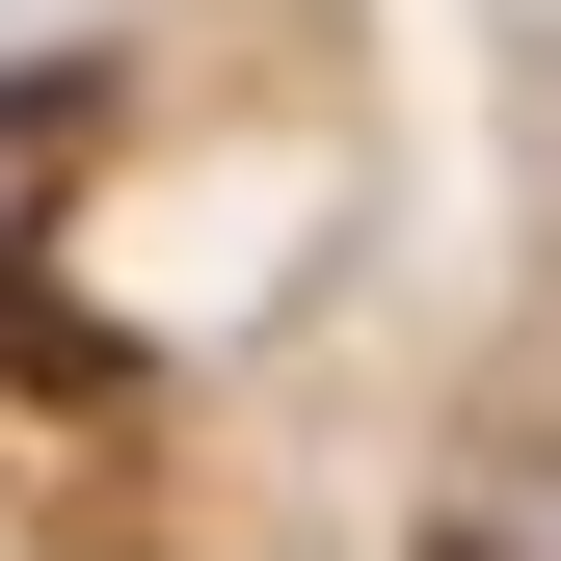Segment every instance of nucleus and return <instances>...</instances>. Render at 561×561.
<instances>
[{"instance_id":"f257e3e1","label":"nucleus","mask_w":561,"mask_h":561,"mask_svg":"<svg viewBox=\"0 0 561 561\" xmlns=\"http://www.w3.org/2000/svg\"><path fill=\"white\" fill-rule=\"evenodd\" d=\"M54 161H81V81H0V215H27Z\"/></svg>"}]
</instances>
